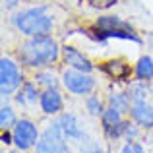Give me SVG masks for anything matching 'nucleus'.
<instances>
[{
	"instance_id": "obj_18",
	"label": "nucleus",
	"mask_w": 153,
	"mask_h": 153,
	"mask_svg": "<svg viewBox=\"0 0 153 153\" xmlns=\"http://www.w3.org/2000/svg\"><path fill=\"white\" fill-rule=\"evenodd\" d=\"M105 108H107V105L103 103V99L99 97V95H87V97H85V111H87L89 116H97V118H101Z\"/></svg>"
},
{
	"instance_id": "obj_1",
	"label": "nucleus",
	"mask_w": 153,
	"mask_h": 153,
	"mask_svg": "<svg viewBox=\"0 0 153 153\" xmlns=\"http://www.w3.org/2000/svg\"><path fill=\"white\" fill-rule=\"evenodd\" d=\"M62 58V47L51 35L45 37H27L18 49V60L27 68L43 70L51 68Z\"/></svg>"
},
{
	"instance_id": "obj_3",
	"label": "nucleus",
	"mask_w": 153,
	"mask_h": 153,
	"mask_svg": "<svg viewBox=\"0 0 153 153\" xmlns=\"http://www.w3.org/2000/svg\"><path fill=\"white\" fill-rule=\"evenodd\" d=\"M68 142L70 140L64 136L58 120L54 118L41 132V140L35 146V153H72Z\"/></svg>"
},
{
	"instance_id": "obj_6",
	"label": "nucleus",
	"mask_w": 153,
	"mask_h": 153,
	"mask_svg": "<svg viewBox=\"0 0 153 153\" xmlns=\"http://www.w3.org/2000/svg\"><path fill=\"white\" fill-rule=\"evenodd\" d=\"M12 134H14V146L22 151L35 149L37 142L41 140V132H39L37 124L29 118H19L16 126L12 128Z\"/></svg>"
},
{
	"instance_id": "obj_19",
	"label": "nucleus",
	"mask_w": 153,
	"mask_h": 153,
	"mask_svg": "<svg viewBox=\"0 0 153 153\" xmlns=\"http://www.w3.org/2000/svg\"><path fill=\"white\" fill-rule=\"evenodd\" d=\"M18 120L19 118L16 116V111L10 105H2V107H0V128H2V130H12Z\"/></svg>"
},
{
	"instance_id": "obj_12",
	"label": "nucleus",
	"mask_w": 153,
	"mask_h": 153,
	"mask_svg": "<svg viewBox=\"0 0 153 153\" xmlns=\"http://www.w3.org/2000/svg\"><path fill=\"white\" fill-rule=\"evenodd\" d=\"M41 99V91L35 82H23L22 87L18 89V93L14 95V101L19 107H31Z\"/></svg>"
},
{
	"instance_id": "obj_15",
	"label": "nucleus",
	"mask_w": 153,
	"mask_h": 153,
	"mask_svg": "<svg viewBox=\"0 0 153 153\" xmlns=\"http://www.w3.org/2000/svg\"><path fill=\"white\" fill-rule=\"evenodd\" d=\"M107 105H108V107L118 108L120 112H130L132 99H130V95H128V91H114V93L108 95Z\"/></svg>"
},
{
	"instance_id": "obj_11",
	"label": "nucleus",
	"mask_w": 153,
	"mask_h": 153,
	"mask_svg": "<svg viewBox=\"0 0 153 153\" xmlns=\"http://www.w3.org/2000/svg\"><path fill=\"white\" fill-rule=\"evenodd\" d=\"M101 70L111 79H114V82H128V78H130V74H132L130 64H126L124 60H120V58H112V60L103 62Z\"/></svg>"
},
{
	"instance_id": "obj_2",
	"label": "nucleus",
	"mask_w": 153,
	"mask_h": 153,
	"mask_svg": "<svg viewBox=\"0 0 153 153\" xmlns=\"http://www.w3.org/2000/svg\"><path fill=\"white\" fill-rule=\"evenodd\" d=\"M10 23L25 37H45L52 33L54 18L47 12V6H29L16 12Z\"/></svg>"
},
{
	"instance_id": "obj_7",
	"label": "nucleus",
	"mask_w": 153,
	"mask_h": 153,
	"mask_svg": "<svg viewBox=\"0 0 153 153\" xmlns=\"http://www.w3.org/2000/svg\"><path fill=\"white\" fill-rule=\"evenodd\" d=\"M56 120H58L64 136L70 142L83 143V140H85V128H83V122L79 120L78 114H74V112H60L56 116Z\"/></svg>"
},
{
	"instance_id": "obj_17",
	"label": "nucleus",
	"mask_w": 153,
	"mask_h": 153,
	"mask_svg": "<svg viewBox=\"0 0 153 153\" xmlns=\"http://www.w3.org/2000/svg\"><path fill=\"white\" fill-rule=\"evenodd\" d=\"M147 91H149L147 82H142V79H136V82L130 83V87H128V95H130L132 103L146 101V99H147Z\"/></svg>"
},
{
	"instance_id": "obj_20",
	"label": "nucleus",
	"mask_w": 153,
	"mask_h": 153,
	"mask_svg": "<svg viewBox=\"0 0 153 153\" xmlns=\"http://www.w3.org/2000/svg\"><path fill=\"white\" fill-rule=\"evenodd\" d=\"M87 6H91L93 10H111L112 6L118 4V0H83Z\"/></svg>"
},
{
	"instance_id": "obj_5",
	"label": "nucleus",
	"mask_w": 153,
	"mask_h": 153,
	"mask_svg": "<svg viewBox=\"0 0 153 153\" xmlns=\"http://www.w3.org/2000/svg\"><path fill=\"white\" fill-rule=\"evenodd\" d=\"M23 83V72L19 70V64L10 56L0 58V95L4 99L8 95L16 93Z\"/></svg>"
},
{
	"instance_id": "obj_22",
	"label": "nucleus",
	"mask_w": 153,
	"mask_h": 153,
	"mask_svg": "<svg viewBox=\"0 0 153 153\" xmlns=\"http://www.w3.org/2000/svg\"><path fill=\"white\" fill-rule=\"evenodd\" d=\"M120 153H146V149H143V146L140 142H126L122 146V149H120Z\"/></svg>"
},
{
	"instance_id": "obj_8",
	"label": "nucleus",
	"mask_w": 153,
	"mask_h": 153,
	"mask_svg": "<svg viewBox=\"0 0 153 153\" xmlns=\"http://www.w3.org/2000/svg\"><path fill=\"white\" fill-rule=\"evenodd\" d=\"M62 62L66 64V68H74V70L85 72V74H91V72L95 70L93 62H91L79 49H76V47H72V45L62 47Z\"/></svg>"
},
{
	"instance_id": "obj_16",
	"label": "nucleus",
	"mask_w": 153,
	"mask_h": 153,
	"mask_svg": "<svg viewBox=\"0 0 153 153\" xmlns=\"http://www.w3.org/2000/svg\"><path fill=\"white\" fill-rule=\"evenodd\" d=\"M122 114H124V112H120L118 108L108 107V105H107L105 112L101 114V124H103V130H108V128H112V126H118V124L124 120V118H122Z\"/></svg>"
},
{
	"instance_id": "obj_25",
	"label": "nucleus",
	"mask_w": 153,
	"mask_h": 153,
	"mask_svg": "<svg viewBox=\"0 0 153 153\" xmlns=\"http://www.w3.org/2000/svg\"><path fill=\"white\" fill-rule=\"evenodd\" d=\"M8 153H22V149H16V151H8Z\"/></svg>"
},
{
	"instance_id": "obj_9",
	"label": "nucleus",
	"mask_w": 153,
	"mask_h": 153,
	"mask_svg": "<svg viewBox=\"0 0 153 153\" xmlns=\"http://www.w3.org/2000/svg\"><path fill=\"white\" fill-rule=\"evenodd\" d=\"M39 107L45 114L49 116H58L64 108V97L60 93L58 87H51V89L41 91V99H39Z\"/></svg>"
},
{
	"instance_id": "obj_14",
	"label": "nucleus",
	"mask_w": 153,
	"mask_h": 153,
	"mask_svg": "<svg viewBox=\"0 0 153 153\" xmlns=\"http://www.w3.org/2000/svg\"><path fill=\"white\" fill-rule=\"evenodd\" d=\"M33 82L37 83L39 87H43V89H51V87H58V83H62V79L56 78L51 68H43V70L35 72Z\"/></svg>"
},
{
	"instance_id": "obj_13",
	"label": "nucleus",
	"mask_w": 153,
	"mask_h": 153,
	"mask_svg": "<svg viewBox=\"0 0 153 153\" xmlns=\"http://www.w3.org/2000/svg\"><path fill=\"white\" fill-rule=\"evenodd\" d=\"M134 76L138 79H142V82H153V58L149 54H143L138 58V62H136L134 66Z\"/></svg>"
},
{
	"instance_id": "obj_10",
	"label": "nucleus",
	"mask_w": 153,
	"mask_h": 153,
	"mask_svg": "<svg viewBox=\"0 0 153 153\" xmlns=\"http://www.w3.org/2000/svg\"><path fill=\"white\" fill-rule=\"evenodd\" d=\"M130 118L143 130H153V107L147 101L132 103L130 107Z\"/></svg>"
},
{
	"instance_id": "obj_24",
	"label": "nucleus",
	"mask_w": 153,
	"mask_h": 153,
	"mask_svg": "<svg viewBox=\"0 0 153 153\" xmlns=\"http://www.w3.org/2000/svg\"><path fill=\"white\" fill-rule=\"evenodd\" d=\"M82 153H105V151L97 146V143H89L85 149H82Z\"/></svg>"
},
{
	"instance_id": "obj_21",
	"label": "nucleus",
	"mask_w": 153,
	"mask_h": 153,
	"mask_svg": "<svg viewBox=\"0 0 153 153\" xmlns=\"http://www.w3.org/2000/svg\"><path fill=\"white\" fill-rule=\"evenodd\" d=\"M140 136V126L138 124H126V130H124V140L126 142H136Z\"/></svg>"
},
{
	"instance_id": "obj_4",
	"label": "nucleus",
	"mask_w": 153,
	"mask_h": 153,
	"mask_svg": "<svg viewBox=\"0 0 153 153\" xmlns=\"http://www.w3.org/2000/svg\"><path fill=\"white\" fill-rule=\"evenodd\" d=\"M62 79V85L68 93L76 95V97H87V95L93 93L95 85V78L91 74H85V72H79V70H74V68H66L60 76Z\"/></svg>"
},
{
	"instance_id": "obj_23",
	"label": "nucleus",
	"mask_w": 153,
	"mask_h": 153,
	"mask_svg": "<svg viewBox=\"0 0 153 153\" xmlns=\"http://www.w3.org/2000/svg\"><path fill=\"white\" fill-rule=\"evenodd\" d=\"M2 2H4V10L12 12V10H16V8L19 6V2H22V0H2Z\"/></svg>"
}]
</instances>
